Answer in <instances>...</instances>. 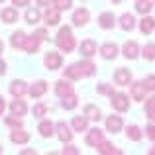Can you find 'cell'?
I'll return each mask as SVG.
<instances>
[{
    "label": "cell",
    "mask_w": 155,
    "mask_h": 155,
    "mask_svg": "<svg viewBox=\"0 0 155 155\" xmlns=\"http://www.w3.org/2000/svg\"><path fill=\"white\" fill-rule=\"evenodd\" d=\"M55 45L59 47L63 53H71V51L77 47V39H75V35H73L71 26L59 28V31H57V38H55Z\"/></svg>",
    "instance_id": "6da1fadb"
},
{
    "label": "cell",
    "mask_w": 155,
    "mask_h": 155,
    "mask_svg": "<svg viewBox=\"0 0 155 155\" xmlns=\"http://www.w3.org/2000/svg\"><path fill=\"white\" fill-rule=\"evenodd\" d=\"M110 104H112V108L116 110V112H128L130 110V98L126 92H120L116 91L112 96H110Z\"/></svg>",
    "instance_id": "7a4b0ae2"
},
{
    "label": "cell",
    "mask_w": 155,
    "mask_h": 155,
    "mask_svg": "<svg viewBox=\"0 0 155 155\" xmlns=\"http://www.w3.org/2000/svg\"><path fill=\"white\" fill-rule=\"evenodd\" d=\"M43 65H45L47 71H57L63 65V55L59 51H47L45 57H43Z\"/></svg>",
    "instance_id": "3957f363"
},
{
    "label": "cell",
    "mask_w": 155,
    "mask_h": 155,
    "mask_svg": "<svg viewBox=\"0 0 155 155\" xmlns=\"http://www.w3.org/2000/svg\"><path fill=\"white\" fill-rule=\"evenodd\" d=\"M71 22H73V26H75V28H84L88 22H91V12H88V8H84V6L77 8V10L73 12Z\"/></svg>",
    "instance_id": "277c9868"
},
{
    "label": "cell",
    "mask_w": 155,
    "mask_h": 155,
    "mask_svg": "<svg viewBox=\"0 0 155 155\" xmlns=\"http://www.w3.org/2000/svg\"><path fill=\"white\" fill-rule=\"evenodd\" d=\"M55 134H57V137H59L65 145L71 143V141H73V136H75V134H73V130H71V126H69L67 122H63V120L55 124Z\"/></svg>",
    "instance_id": "5b68a950"
},
{
    "label": "cell",
    "mask_w": 155,
    "mask_h": 155,
    "mask_svg": "<svg viewBox=\"0 0 155 155\" xmlns=\"http://www.w3.org/2000/svg\"><path fill=\"white\" fill-rule=\"evenodd\" d=\"M98 53H100V57H102V59L112 61V59H116V57H118L120 47H118L114 41H106V43H102V45L98 47Z\"/></svg>",
    "instance_id": "8992f818"
},
{
    "label": "cell",
    "mask_w": 155,
    "mask_h": 155,
    "mask_svg": "<svg viewBox=\"0 0 155 155\" xmlns=\"http://www.w3.org/2000/svg\"><path fill=\"white\" fill-rule=\"evenodd\" d=\"M104 141V132L100 128H91L87 132V137H84V143L91 145V147H98Z\"/></svg>",
    "instance_id": "52a82bcc"
},
{
    "label": "cell",
    "mask_w": 155,
    "mask_h": 155,
    "mask_svg": "<svg viewBox=\"0 0 155 155\" xmlns=\"http://www.w3.org/2000/svg\"><path fill=\"white\" fill-rule=\"evenodd\" d=\"M140 51H141L140 43L134 41V39H130V41H126L124 45H122V55H124L126 59H130V61L137 59V57H140Z\"/></svg>",
    "instance_id": "ba28073f"
},
{
    "label": "cell",
    "mask_w": 155,
    "mask_h": 155,
    "mask_svg": "<svg viewBox=\"0 0 155 155\" xmlns=\"http://www.w3.org/2000/svg\"><path fill=\"white\" fill-rule=\"evenodd\" d=\"M55 94L59 96L61 100L67 98V96H71V94H75V92H73L71 81H67V79H59V81H57V83H55Z\"/></svg>",
    "instance_id": "9c48e42d"
},
{
    "label": "cell",
    "mask_w": 155,
    "mask_h": 155,
    "mask_svg": "<svg viewBox=\"0 0 155 155\" xmlns=\"http://www.w3.org/2000/svg\"><path fill=\"white\" fill-rule=\"evenodd\" d=\"M47 88H49V83L43 81V79H39V81H35V83L28 88V94H30L31 98H41V96L47 92Z\"/></svg>",
    "instance_id": "30bf717a"
},
{
    "label": "cell",
    "mask_w": 155,
    "mask_h": 155,
    "mask_svg": "<svg viewBox=\"0 0 155 155\" xmlns=\"http://www.w3.org/2000/svg\"><path fill=\"white\" fill-rule=\"evenodd\" d=\"M114 83L118 84V87H126V84L132 83V71L126 67H118L116 71H114Z\"/></svg>",
    "instance_id": "8fae6325"
},
{
    "label": "cell",
    "mask_w": 155,
    "mask_h": 155,
    "mask_svg": "<svg viewBox=\"0 0 155 155\" xmlns=\"http://www.w3.org/2000/svg\"><path fill=\"white\" fill-rule=\"evenodd\" d=\"M75 67L79 69L81 79H83V77H92V75L96 73V65L92 63L91 59H83V61H79V63H75Z\"/></svg>",
    "instance_id": "7c38bea8"
},
{
    "label": "cell",
    "mask_w": 155,
    "mask_h": 155,
    "mask_svg": "<svg viewBox=\"0 0 155 155\" xmlns=\"http://www.w3.org/2000/svg\"><path fill=\"white\" fill-rule=\"evenodd\" d=\"M28 92V83L22 79H14L10 83V94L14 96V98H22L24 94Z\"/></svg>",
    "instance_id": "4fadbf2b"
},
{
    "label": "cell",
    "mask_w": 155,
    "mask_h": 155,
    "mask_svg": "<svg viewBox=\"0 0 155 155\" xmlns=\"http://www.w3.org/2000/svg\"><path fill=\"white\" fill-rule=\"evenodd\" d=\"M122 128H124V120H122V116H118V114H112V116L106 118V130L112 134H120Z\"/></svg>",
    "instance_id": "5bb4252c"
},
{
    "label": "cell",
    "mask_w": 155,
    "mask_h": 155,
    "mask_svg": "<svg viewBox=\"0 0 155 155\" xmlns=\"http://www.w3.org/2000/svg\"><path fill=\"white\" fill-rule=\"evenodd\" d=\"M43 20H45V24L49 28H53V26H57V24L61 22V12L57 10L55 6H47V10L43 12Z\"/></svg>",
    "instance_id": "9a60e30c"
},
{
    "label": "cell",
    "mask_w": 155,
    "mask_h": 155,
    "mask_svg": "<svg viewBox=\"0 0 155 155\" xmlns=\"http://www.w3.org/2000/svg\"><path fill=\"white\" fill-rule=\"evenodd\" d=\"M79 51L84 55V59H91L92 55H96V41H94V39H91V38L83 39L81 45H79Z\"/></svg>",
    "instance_id": "2e32d148"
},
{
    "label": "cell",
    "mask_w": 155,
    "mask_h": 155,
    "mask_svg": "<svg viewBox=\"0 0 155 155\" xmlns=\"http://www.w3.org/2000/svg\"><path fill=\"white\" fill-rule=\"evenodd\" d=\"M10 112H12V116H14V118H22V116H26V114H28V104L24 102L22 98H16V100H12V102H10Z\"/></svg>",
    "instance_id": "e0dca14e"
},
{
    "label": "cell",
    "mask_w": 155,
    "mask_h": 155,
    "mask_svg": "<svg viewBox=\"0 0 155 155\" xmlns=\"http://www.w3.org/2000/svg\"><path fill=\"white\" fill-rule=\"evenodd\" d=\"M83 116L87 118V120L98 122V120H102V110H100L96 104H87V106L83 108Z\"/></svg>",
    "instance_id": "ac0fdd59"
},
{
    "label": "cell",
    "mask_w": 155,
    "mask_h": 155,
    "mask_svg": "<svg viewBox=\"0 0 155 155\" xmlns=\"http://www.w3.org/2000/svg\"><path fill=\"white\" fill-rule=\"evenodd\" d=\"M10 141L16 145H26L28 141H30V132H26V130H12L10 132Z\"/></svg>",
    "instance_id": "d6986e66"
},
{
    "label": "cell",
    "mask_w": 155,
    "mask_h": 155,
    "mask_svg": "<svg viewBox=\"0 0 155 155\" xmlns=\"http://www.w3.org/2000/svg\"><path fill=\"white\" fill-rule=\"evenodd\" d=\"M96 149H98L100 155H124V151H122L118 145H114L112 141H106V140H104Z\"/></svg>",
    "instance_id": "ffe728a7"
},
{
    "label": "cell",
    "mask_w": 155,
    "mask_h": 155,
    "mask_svg": "<svg viewBox=\"0 0 155 155\" xmlns=\"http://www.w3.org/2000/svg\"><path fill=\"white\" fill-rule=\"evenodd\" d=\"M98 26L102 28V30H112V28L116 26V16H114L112 12H102V14L98 16Z\"/></svg>",
    "instance_id": "44dd1931"
},
{
    "label": "cell",
    "mask_w": 155,
    "mask_h": 155,
    "mask_svg": "<svg viewBox=\"0 0 155 155\" xmlns=\"http://www.w3.org/2000/svg\"><path fill=\"white\" fill-rule=\"evenodd\" d=\"M118 20H120L118 24H120V28L124 31H132L134 28H136V18H134V14H130V12H124Z\"/></svg>",
    "instance_id": "7402d4cb"
},
{
    "label": "cell",
    "mask_w": 155,
    "mask_h": 155,
    "mask_svg": "<svg viewBox=\"0 0 155 155\" xmlns=\"http://www.w3.org/2000/svg\"><path fill=\"white\" fill-rule=\"evenodd\" d=\"M38 132L41 137H51V136H55V124L51 120H41L38 126Z\"/></svg>",
    "instance_id": "603a6c76"
},
{
    "label": "cell",
    "mask_w": 155,
    "mask_h": 155,
    "mask_svg": "<svg viewBox=\"0 0 155 155\" xmlns=\"http://www.w3.org/2000/svg\"><path fill=\"white\" fill-rule=\"evenodd\" d=\"M140 31H141V34H145V35L153 34V31H155V18H153V16H143V18H141Z\"/></svg>",
    "instance_id": "cb8c5ba5"
},
{
    "label": "cell",
    "mask_w": 155,
    "mask_h": 155,
    "mask_svg": "<svg viewBox=\"0 0 155 155\" xmlns=\"http://www.w3.org/2000/svg\"><path fill=\"white\" fill-rule=\"evenodd\" d=\"M0 16H2L4 24H14V22H18V8L8 6V8H4V10L0 12Z\"/></svg>",
    "instance_id": "d4e9b609"
},
{
    "label": "cell",
    "mask_w": 155,
    "mask_h": 155,
    "mask_svg": "<svg viewBox=\"0 0 155 155\" xmlns=\"http://www.w3.org/2000/svg\"><path fill=\"white\" fill-rule=\"evenodd\" d=\"M126 137H128L130 141H140L141 137H143V130L136 124H130L128 128H126Z\"/></svg>",
    "instance_id": "484cf974"
},
{
    "label": "cell",
    "mask_w": 155,
    "mask_h": 155,
    "mask_svg": "<svg viewBox=\"0 0 155 155\" xmlns=\"http://www.w3.org/2000/svg\"><path fill=\"white\" fill-rule=\"evenodd\" d=\"M71 130L73 132H88V120L84 116H75L71 122Z\"/></svg>",
    "instance_id": "4316f807"
},
{
    "label": "cell",
    "mask_w": 155,
    "mask_h": 155,
    "mask_svg": "<svg viewBox=\"0 0 155 155\" xmlns=\"http://www.w3.org/2000/svg\"><path fill=\"white\" fill-rule=\"evenodd\" d=\"M39 45H41V41H39L35 35H28V39H26V43H24V51L26 53H38L39 51Z\"/></svg>",
    "instance_id": "83f0119b"
},
{
    "label": "cell",
    "mask_w": 155,
    "mask_h": 155,
    "mask_svg": "<svg viewBox=\"0 0 155 155\" xmlns=\"http://www.w3.org/2000/svg\"><path fill=\"white\" fill-rule=\"evenodd\" d=\"M145 88L143 84H141V81H137V83H132V98L137 100V102H143L145 100Z\"/></svg>",
    "instance_id": "f1b7e54d"
},
{
    "label": "cell",
    "mask_w": 155,
    "mask_h": 155,
    "mask_svg": "<svg viewBox=\"0 0 155 155\" xmlns=\"http://www.w3.org/2000/svg\"><path fill=\"white\" fill-rule=\"evenodd\" d=\"M26 39H28V34H24V31H14L12 34V39H10V43H12V47L14 49H24V43H26Z\"/></svg>",
    "instance_id": "f546056e"
},
{
    "label": "cell",
    "mask_w": 155,
    "mask_h": 155,
    "mask_svg": "<svg viewBox=\"0 0 155 155\" xmlns=\"http://www.w3.org/2000/svg\"><path fill=\"white\" fill-rule=\"evenodd\" d=\"M140 55L143 57L145 61H155V41H149V43H145V45L141 47Z\"/></svg>",
    "instance_id": "4dcf8cb0"
},
{
    "label": "cell",
    "mask_w": 155,
    "mask_h": 155,
    "mask_svg": "<svg viewBox=\"0 0 155 155\" xmlns=\"http://www.w3.org/2000/svg\"><path fill=\"white\" fill-rule=\"evenodd\" d=\"M145 116H147L149 124H155V94L145 100Z\"/></svg>",
    "instance_id": "1f68e13d"
},
{
    "label": "cell",
    "mask_w": 155,
    "mask_h": 155,
    "mask_svg": "<svg viewBox=\"0 0 155 155\" xmlns=\"http://www.w3.org/2000/svg\"><path fill=\"white\" fill-rule=\"evenodd\" d=\"M24 18H26V24H30V26H35V24L41 20V14H39V10H35V8H28Z\"/></svg>",
    "instance_id": "d6a6232c"
},
{
    "label": "cell",
    "mask_w": 155,
    "mask_h": 155,
    "mask_svg": "<svg viewBox=\"0 0 155 155\" xmlns=\"http://www.w3.org/2000/svg\"><path fill=\"white\" fill-rule=\"evenodd\" d=\"M134 6H136V12H140V14H143V16H147L149 12L153 10V2H149V0H137Z\"/></svg>",
    "instance_id": "836d02e7"
},
{
    "label": "cell",
    "mask_w": 155,
    "mask_h": 155,
    "mask_svg": "<svg viewBox=\"0 0 155 155\" xmlns=\"http://www.w3.org/2000/svg\"><path fill=\"white\" fill-rule=\"evenodd\" d=\"M63 79H67V81H79L81 79V75H79V69L75 67V63L73 65H69V67H65L63 69Z\"/></svg>",
    "instance_id": "e575fe53"
},
{
    "label": "cell",
    "mask_w": 155,
    "mask_h": 155,
    "mask_svg": "<svg viewBox=\"0 0 155 155\" xmlns=\"http://www.w3.org/2000/svg\"><path fill=\"white\" fill-rule=\"evenodd\" d=\"M61 106H63V110H75L77 106H79V96L71 94V96H67V98H63L61 100Z\"/></svg>",
    "instance_id": "d590c367"
},
{
    "label": "cell",
    "mask_w": 155,
    "mask_h": 155,
    "mask_svg": "<svg viewBox=\"0 0 155 155\" xmlns=\"http://www.w3.org/2000/svg\"><path fill=\"white\" fill-rule=\"evenodd\" d=\"M96 92H98V94H102V96H112L116 91H114L112 84H108V83H100V84H96Z\"/></svg>",
    "instance_id": "8d00e7d4"
},
{
    "label": "cell",
    "mask_w": 155,
    "mask_h": 155,
    "mask_svg": "<svg viewBox=\"0 0 155 155\" xmlns=\"http://www.w3.org/2000/svg\"><path fill=\"white\" fill-rule=\"evenodd\" d=\"M4 122H6V126H8V128H12V130H22L24 128L22 120H20V118H14V116H8Z\"/></svg>",
    "instance_id": "74e56055"
},
{
    "label": "cell",
    "mask_w": 155,
    "mask_h": 155,
    "mask_svg": "<svg viewBox=\"0 0 155 155\" xmlns=\"http://www.w3.org/2000/svg\"><path fill=\"white\" fill-rule=\"evenodd\" d=\"M141 84H143V88H145V91H151V92H155V75H147L143 81H141Z\"/></svg>",
    "instance_id": "f35d334b"
},
{
    "label": "cell",
    "mask_w": 155,
    "mask_h": 155,
    "mask_svg": "<svg viewBox=\"0 0 155 155\" xmlns=\"http://www.w3.org/2000/svg\"><path fill=\"white\" fill-rule=\"evenodd\" d=\"M45 114H47V106L43 104V102H38V104L34 106V116L35 118H43Z\"/></svg>",
    "instance_id": "ab89813d"
},
{
    "label": "cell",
    "mask_w": 155,
    "mask_h": 155,
    "mask_svg": "<svg viewBox=\"0 0 155 155\" xmlns=\"http://www.w3.org/2000/svg\"><path fill=\"white\" fill-rule=\"evenodd\" d=\"M143 136L147 137L149 141H155V124H147L143 128Z\"/></svg>",
    "instance_id": "60d3db41"
},
{
    "label": "cell",
    "mask_w": 155,
    "mask_h": 155,
    "mask_svg": "<svg viewBox=\"0 0 155 155\" xmlns=\"http://www.w3.org/2000/svg\"><path fill=\"white\" fill-rule=\"evenodd\" d=\"M59 155H79V147H75L73 143H67L63 149H61Z\"/></svg>",
    "instance_id": "b9f144b4"
},
{
    "label": "cell",
    "mask_w": 155,
    "mask_h": 155,
    "mask_svg": "<svg viewBox=\"0 0 155 155\" xmlns=\"http://www.w3.org/2000/svg\"><path fill=\"white\" fill-rule=\"evenodd\" d=\"M53 6H55L57 10L61 12V10H69V8L73 6V2H71V0H65V2H63V0H57V2L53 4Z\"/></svg>",
    "instance_id": "7bdbcfd3"
},
{
    "label": "cell",
    "mask_w": 155,
    "mask_h": 155,
    "mask_svg": "<svg viewBox=\"0 0 155 155\" xmlns=\"http://www.w3.org/2000/svg\"><path fill=\"white\" fill-rule=\"evenodd\" d=\"M34 35L39 39V41H43V39H47V30H45V28H39V30H35Z\"/></svg>",
    "instance_id": "ee69618b"
},
{
    "label": "cell",
    "mask_w": 155,
    "mask_h": 155,
    "mask_svg": "<svg viewBox=\"0 0 155 155\" xmlns=\"http://www.w3.org/2000/svg\"><path fill=\"white\" fill-rule=\"evenodd\" d=\"M20 155H39V153L35 151V149H31V147H26V149H22V151H20Z\"/></svg>",
    "instance_id": "f6af8a7d"
},
{
    "label": "cell",
    "mask_w": 155,
    "mask_h": 155,
    "mask_svg": "<svg viewBox=\"0 0 155 155\" xmlns=\"http://www.w3.org/2000/svg\"><path fill=\"white\" fill-rule=\"evenodd\" d=\"M2 75H6V61L0 59V77H2Z\"/></svg>",
    "instance_id": "bcb514c9"
},
{
    "label": "cell",
    "mask_w": 155,
    "mask_h": 155,
    "mask_svg": "<svg viewBox=\"0 0 155 155\" xmlns=\"http://www.w3.org/2000/svg\"><path fill=\"white\" fill-rule=\"evenodd\" d=\"M4 108H6V102H4V96L0 94V116H2V112H4Z\"/></svg>",
    "instance_id": "7dc6e473"
},
{
    "label": "cell",
    "mask_w": 155,
    "mask_h": 155,
    "mask_svg": "<svg viewBox=\"0 0 155 155\" xmlns=\"http://www.w3.org/2000/svg\"><path fill=\"white\" fill-rule=\"evenodd\" d=\"M14 6H30V2H26V0H14Z\"/></svg>",
    "instance_id": "c3c4849f"
},
{
    "label": "cell",
    "mask_w": 155,
    "mask_h": 155,
    "mask_svg": "<svg viewBox=\"0 0 155 155\" xmlns=\"http://www.w3.org/2000/svg\"><path fill=\"white\" fill-rule=\"evenodd\" d=\"M147 155H155V145H151V147H149V151H147Z\"/></svg>",
    "instance_id": "681fc988"
},
{
    "label": "cell",
    "mask_w": 155,
    "mask_h": 155,
    "mask_svg": "<svg viewBox=\"0 0 155 155\" xmlns=\"http://www.w3.org/2000/svg\"><path fill=\"white\" fill-rule=\"evenodd\" d=\"M2 51H4V43L0 41V53H2Z\"/></svg>",
    "instance_id": "f907efd6"
},
{
    "label": "cell",
    "mask_w": 155,
    "mask_h": 155,
    "mask_svg": "<svg viewBox=\"0 0 155 155\" xmlns=\"http://www.w3.org/2000/svg\"><path fill=\"white\" fill-rule=\"evenodd\" d=\"M47 155H59V153H55V151H51V153H47Z\"/></svg>",
    "instance_id": "816d5d0a"
},
{
    "label": "cell",
    "mask_w": 155,
    "mask_h": 155,
    "mask_svg": "<svg viewBox=\"0 0 155 155\" xmlns=\"http://www.w3.org/2000/svg\"><path fill=\"white\" fill-rule=\"evenodd\" d=\"M0 155H2V145H0Z\"/></svg>",
    "instance_id": "f5cc1de1"
},
{
    "label": "cell",
    "mask_w": 155,
    "mask_h": 155,
    "mask_svg": "<svg viewBox=\"0 0 155 155\" xmlns=\"http://www.w3.org/2000/svg\"><path fill=\"white\" fill-rule=\"evenodd\" d=\"M153 6H155V2H153Z\"/></svg>",
    "instance_id": "db71d44e"
}]
</instances>
